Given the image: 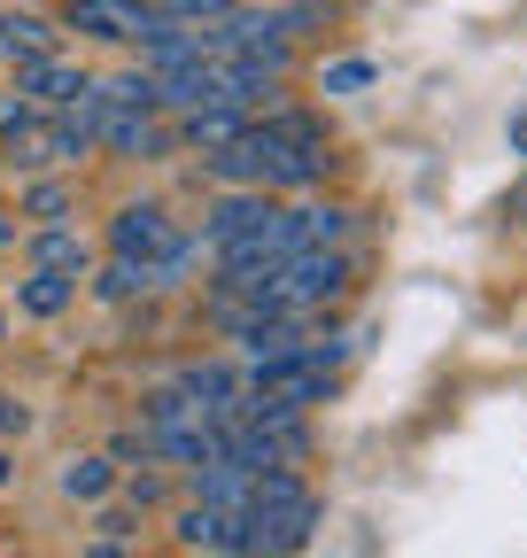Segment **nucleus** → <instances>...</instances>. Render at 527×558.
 Wrapping results in <instances>:
<instances>
[{
  "instance_id": "9",
  "label": "nucleus",
  "mask_w": 527,
  "mask_h": 558,
  "mask_svg": "<svg viewBox=\"0 0 527 558\" xmlns=\"http://www.w3.org/2000/svg\"><path fill=\"white\" fill-rule=\"evenodd\" d=\"M248 124H256L248 109H194V117H179V148L218 156V148H233V140H241Z\"/></svg>"
},
{
  "instance_id": "14",
  "label": "nucleus",
  "mask_w": 527,
  "mask_h": 558,
  "mask_svg": "<svg viewBox=\"0 0 527 558\" xmlns=\"http://www.w3.org/2000/svg\"><path fill=\"white\" fill-rule=\"evenodd\" d=\"M233 9H248V0H156V16H171V24H218Z\"/></svg>"
},
{
  "instance_id": "7",
  "label": "nucleus",
  "mask_w": 527,
  "mask_h": 558,
  "mask_svg": "<svg viewBox=\"0 0 527 558\" xmlns=\"http://www.w3.org/2000/svg\"><path fill=\"white\" fill-rule=\"evenodd\" d=\"M47 54H62V24H47L32 9H0V62L24 70V62H47Z\"/></svg>"
},
{
  "instance_id": "21",
  "label": "nucleus",
  "mask_w": 527,
  "mask_h": 558,
  "mask_svg": "<svg viewBox=\"0 0 527 558\" xmlns=\"http://www.w3.org/2000/svg\"><path fill=\"white\" fill-rule=\"evenodd\" d=\"M0 333H9V318H0Z\"/></svg>"
},
{
  "instance_id": "17",
  "label": "nucleus",
  "mask_w": 527,
  "mask_h": 558,
  "mask_svg": "<svg viewBox=\"0 0 527 558\" xmlns=\"http://www.w3.org/2000/svg\"><path fill=\"white\" fill-rule=\"evenodd\" d=\"M512 156H527V109L512 117Z\"/></svg>"
},
{
  "instance_id": "1",
  "label": "nucleus",
  "mask_w": 527,
  "mask_h": 558,
  "mask_svg": "<svg viewBox=\"0 0 527 558\" xmlns=\"http://www.w3.org/2000/svg\"><path fill=\"white\" fill-rule=\"evenodd\" d=\"M203 171L218 186H248V194H310L334 171V140L310 109H264L233 148L203 156Z\"/></svg>"
},
{
  "instance_id": "2",
  "label": "nucleus",
  "mask_w": 527,
  "mask_h": 558,
  "mask_svg": "<svg viewBox=\"0 0 527 558\" xmlns=\"http://www.w3.org/2000/svg\"><path fill=\"white\" fill-rule=\"evenodd\" d=\"M318 535V488L303 473H256V497L241 512V558H303Z\"/></svg>"
},
{
  "instance_id": "8",
  "label": "nucleus",
  "mask_w": 527,
  "mask_h": 558,
  "mask_svg": "<svg viewBox=\"0 0 527 558\" xmlns=\"http://www.w3.org/2000/svg\"><path fill=\"white\" fill-rule=\"evenodd\" d=\"M86 264H94V248H86L78 226H32V271H71V279H86Z\"/></svg>"
},
{
  "instance_id": "5",
  "label": "nucleus",
  "mask_w": 527,
  "mask_h": 558,
  "mask_svg": "<svg viewBox=\"0 0 527 558\" xmlns=\"http://www.w3.org/2000/svg\"><path fill=\"white\" fill-rule=\"evenodd\" d=\"M156 24H163L156 0H71V9H62V32L101 39V47H140Z\"/></svg>"
},
{
  "instance_id": "12",
  "label": "nucleus",
  "mask_w": 527,
  "mask_h": 558,
  "mask_svg": "<svg viewBox=\"0 0 527 558\" xmlns=\"http://www.w3.org/2000/svg\"><path fill=\"white\" fill-rule=\"evenodd\" d=\"M117 481H124V465H117V458H71V465H62V497H78V505H101Z\"/></svg>"
},
{
  "instance_id": "16",
  "label": "nucleus",
  "mask_w": 527,
  "mask_h": 558,
  "mask_svg": "<svg viewBox=\"0 0 527 558\" xmlns=\"http://www.w3.org/2000/svg\"><path fill=\"white\" fill-rule=\"evenodd\" d=\"M24 427H32V411H24L9 388H0V435H24Z\"/></svg>"
},
{
  "instance_id": "18",
  "label": "nucleus",
  "mask_w": 527,
  "mask_h": 558,
  "mask_svg": "<svg viewBox=\"0 0 527 558\" xmlns=\"http://www.w3.org/2000/svg\"><path fill=\"white\" fill-rule=\"evenodd\" d=\"M86 558H124V550H117V543H94V550H86Z\"/></svg>"
},
{
  "instance_id": "3",
  "label": "nucleus",
  "mask_w": 527,
  "mask_h": 558,
  "mask_svg": "<svg viewBox=\"0 0 527 558\" xmlns=\"http://www.w3.org/2000/svg\"><path fill=\"white\" fill-rule=\"evenodd\" d=\"M109 256H132V264H156L163 271V288L194 264V241L171 226V209L163 202H124L117 218H109Z\"/></svg>"
},
{
  "instance_id": "19",
  "label": "nucleus",
  "mask_w": 527,
  "mask_h": 558,
  "mask_svg": "<svg viewBox=\"0 0 527 558\" xmlns=\"http://www.w3.org/2000/svg\"><path fill=\"white\" fill-rule=\"evenodd\" d=\"M9 481H16V465H9V450H0V488H9Z\"/></svg>"
},
{
  "instance_id": "20",
  "label": "nucleus",
  "mask_w": 527,
  "mask_h": 558,
  "mask_svg": "<svg viewBox=\"0 0 527 558\" xmlns=\"http://www.w3.org/2000/svg\"><path fill=\"white\" fill-rule=\"evenodd\" d=\"M179 558H203V550H179Z\"/></svg>"
},
{
  "instance_id": "11",
  "label": "nucleus",
  "mask_w": 527,
  "mask_h": 558,
  "mask_svg": "<svg viewBox=\"0 0 527 558\" xmlns=\"http://www.w3.org/2000/svg\"><path fill=\"white\" fill-rule=\"evenodd\" d=\"M16 303H24L32 318H62V311L78 303V279H71V271H32L24 288H16Z\"/></svg>"
},
{
  "instance_id": "10",
  "label": "nucleus",
  "mask_w": 527,
  "mask_h": 558,
  "mask_svg": "<svg viewBox=\"0 0 527 558\" xmlns=\"http://www.w3.org/2000/svg\"><path fill=\"white\" fill-rule=\"evenodd\" d=\"M156 288H163V271L156 264H132V256H109L101 279H94L101 303H132V295H156Z\"/></svg>"
},
{
  "instance_id": "6",
  "label": "nucleus",
  "mask_w": 527,
  "mask_h": 558,
  "mask_svg": "<svg viewBox=\"0 0 527 558\" xmlns=\"http://www.w3.org/2000/svg\"><path fill=\"white\" fill-rule=\"evenodd\" d=\"M9 94L16 101H32V109H47V117H62V109H78L86 94H94V78L71 62V54H47V62H24V70H9Z\"/></svg>"
},
{
  "instance_id": "4",
  "label": "nucleus",
  "mask_w": 527,
  "mask_h": 558,
  "mask_svg": "<svg viewBox=\"0 0 527 558\" xmlns=\"http://www.w3.org/2000/svg\"><path fill=\"white\" fill-rule=\"evenodd\" d=\"M272 218H280V194H248V186H225V194L210 202V218H203V248H210V256H225V248H248V241H264V233H272Z\"/></svg>"
},
{
  "instance_id": "15",
  "label": "nucleus",
  "mask_w": 527,
  "mask_h": 558,
  "mask_svg": "<svg viewBox=\"0 0 527 558\" xmlns=\"http://www.w3.org/2000/svg\"><path fill=\"white\" fill-rule=\"evenodd\" d=\"M380 78V62H365V54H350V62H326V94H365Z\"/></svg>"
},
{
  "instance_id": "13",
  "label": "nucleus",
  "mask_w": 527,
  "mask_h": 558,
  "mask_svg": "<svg viewBox=\"0 0 527 558\" xmlns=\"http://www.w3.org/2000/svg\"><path fill=\"white\" fill-rule=\"evenodd\" d=\"M24 218H32V226H71V218H78V209H71V186H62V179H32V186H24Z\"/></svg>"
}]
</instances>
